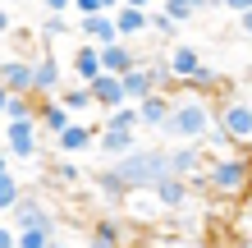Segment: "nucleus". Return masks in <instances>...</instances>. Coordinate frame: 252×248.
I'll return each mask as SVG.
<instances>
[{
	"instance_id": "obj_1",
	"label": "nucleus",
	"mask_w": 252,
	"mask_h": 248,
	"mask_svg": "<svg viewBox=\"0 0 252 248\" xmlns=\"http://www.w3.org/2000/svg\"><path fill=\"white\" fill-rule=\"evenodd\" d=\"M211 124H216V101H206L197 92H184V83H179V92L170 97V115L160 124L165 142H197V138H206Z\"/></svg>"
},
{
	"instance_id": "obj_2",
	"label": "nucleus",
	"mask_w": 252,
	"mask_h": 248,
	"mask_svg": "<svg viewBox=\"0 0 252 248\" xmlns=\"http://www.w3.org/2000/svg\"><path fill=\"white\" fill-rule=\"evenodd\" d=\"M106 175L124 188V193H128V188H152L156 179L174 175V170H170V147H133L128 156L110 161Z\"/></svg>"
},
{
	"instance_id": "obj_3",
	"label": "nucleus",
	"mask_w": 252,
	"mask_h": 248,
	"mask_svg": "<svg viewBox=\"0 0 252 248\" xmlns=\"http://www.w3.org/2000/svg\"><path fill=\"white\" fill-rule=\"evenodd\" d=\"M202 184H206V193L220 198V202L252 198V156H239V152L211 156L206 170H202Z\"/></svg>"
},
{
	"instance_id": "obj_4",
	"label": "nucleus",
	"mask_w": 252,
	"mask_h": 248,
	"mask_svg": "<svg viewBox=\"0 0 252 248\" xmlns=\"http://www.w3.org/2000/svg\"><path fill=\"white\" fill-rule=\"evenodd\" d=\"M216 124L229 134V142H248L252 138V106L239 101V97L220 101V106H216Z\"/></svg>"
},
{
	"instance_id": "obj_5",
	"label": "nucleus",
	"mask_w": 252,
	"mask_h": 248,
	"mask_svg": "<svg viewBox=\"0 0 252 248\" xmlns=\"http://www.w3.org/2000/svg\"><path fill=\"white\" fill-rule=\"evenodd\" d=\"M64 87V69H60V60H55V55L46 51V55H37L32 60V97H55Z\"/></svg>"
},
{
	"instance_id": "obj_6",
	"label": "nucleus",
	"mask_w": 252,
	"mask_h": 248,
	"mask_svg": "<svg viewBox=\"0 0 252 248\" xmlns=\"http://www.w3.org/2000/svg\"><path fill=\"white\" fill-rule=\"evenodd\" d=\"M37 120H14L9 134H5V152L14 156V161H32L37 156Z\"/></svg>"
},
{
	"instance_id": "obj_7",
	"label": "nucleus",
	"mask_w": 252,
	"mask_h": 248,
	"mask_svg": "<svg viewBox=\"0 0 252 248\" xmlns=\"http://www.w3.org/2000/svg\"><path fill=\"white\" fill-rule=\"evenodd\" d=\"M9 216H14V230H51V235H55V216L41 207L37 198H28V193L9 207Z\"/></svg>"
},
{
	"instance_id": "obj_8",
	"label": "nucleus",
	"mask_w": 252,
	"mask_h": 248,
	"mask_svg": "<svg viewBox=\"0 0 252 248\" xmlns=\"http://www.w3.org/2000/svg\"><path fill=\"white\" fill-rule=\"evenodd\" d=\"M87 92H92V110H115V106H124V83H120V74H96L92 83H87Z\"/></svg>"
},
{
	"instance_id": "obj_9",
	"label": "nucleus",
	"mask_w": 252,
	"mask_h": 248,
	"mask_svg": "<svg viewBox=\"0 0 252 248\" xmlns=\"http://www.w3.org/2000/svg\"><path fill=\"white\" fill-rule=\"evenodd\" d=\"M92 239H101V244H120V248H133V221H128V216L106 212V216H96V221H92Z\"/></svg>"
},
{
	"instance_id": "obj_10",
	"label": "nucleus",
	"mask_w": 252,
	"mask_h": 248,
	"mask_svg": "<svg viewBox=\"0 0 252 248\" xmlns=\"http://www.w3.org/2000/svg\"><path fill=\"white\" fill-rule=\"evenodd\" d=\"M96 134H101V120H96V124L73 120L64 134H55V147H60L64 156H78V152H87V147H96Z\"/></svg>"
},
{
	"instance_id": "obj_11",
	"label": "nucleus",
	"mask_w": 252,
	"mask_h": 248,
	"mask_svg": "<svg viewBox=\"0 0 252 248\" xmlns=\"http://www.w3.org/2000/svg\"><path fill=\"white\" fill-rule=\"evenodd\" d=\"M0 87H5L9 97L32 92V60H28V55H14V60H5V65H0Z\"/></svg>"
},
{
	"instance_id": "obj_12",
	"label": "nucleus",
	"mask_w": 252,
	"mask_h": 248,
	"mask_svg": "<svg viewBox=\"0 0 252 248\" xmlns=\"http://www.w3.org/2000/svg\"><path fill=\"white\" fill-rule=\"evenodd\" d=\"M170 170L179 175V179H197L206 170V152L197 142H179V147H170Z\"/></svg>"
},
{
	"instance_id": "obj_13",
	"label": "nucleus",
	"mask_w": 252,
	"mask_h": 248,
	"mask_svg": "<svg viewBox=\"0 0 252 248\" xmlns=\"http://www.w3.org/2000/svg\"><path fill=\"white\" fill-rule=\"evenodd\" d=\"M73 33H78L83 41H92V46H110V41H120V33H115V19H110V14H83Z\"/></svg>"
},
{
	"instance_id": "obj_14",
	"label": "nucleus",
	"mask_w": 252,
	"mask_h": 248,
	"mask_svg": "<svg viewBox=\"0 0 252 248\" xmlns=\"http://www.w3.org/2000/svg\"><path fill=\"white\" fill-rule=\"evenodd\" d=\"M133 147H138V129H101V134H96V152L110 156V161L128 156Z\"/></svg>"
},
{
	"instance_id": "obj_15",
	"label": "nucleus",
	"mask_w": 252,
	"mask_h": 248,
	"mask_svg": "<svg viewBox=\"0 0 252 248\" xmlns=\"http://www.w3.org/2000/svg\"><path fill=\"white\" fill-rule=\"evenodd\" d=\"M96 51H101V69H106V74H128L133 65H142L128 41H110V46H96Z\"/></svg>"
},
{
	"instance_id": "obj_16",
	"label": "nucleus",
	"mask_w": 252,
	"mask_h": 248,
	"mask_svg": "<svg viewBox=\"0 0 252 248\" xmlns=\"http://www.w3.org/2000/svg\"><path fill=\"white\" fill-rule=\"evenodd\" d=\"M184 92H197V97H206V101H211L216 92H225V78H220V69H211V65L202 60V65L184 78Z\"/></svg>"
},
{
	"instance_id": "obj_17",
	"label": "nucleus",
	"mask_w": 252,
	"mask_h": 248,
	"mask_svg": "<svg viewBox=\"0 0 252 248\" xmlns=\"http://www.w3.org/2000/svg\"><path fill=\"white\" fill-rule=\"evenodd\" d=\"M152 193H156V202H160V212H179L184 202H188V179H179V175H165V179L152 184Z\"/></svg>"
},
{
	"instance_id": "obj_18",
	"label": "nucleus",
	"mask_w": 252,
	"mask_h": 248,
	"mask_svg": "<svg viewBox=\"0 0 252 248\" xmlns=\"http://www.w3.org/2000/svg\"><path fill=\"white\" fill-rule=\"evenodd\" d=\"M69 69H73V78H78V83H92L96 74H106V69H101V51L92 46V41H83V46L73 51Z\"/></svg>"
},
{
	"instance_id": "obj_19",
	"label": "nucleus",
	"mask_w": 252,
	"mask_h": 248,
	"mask_svg": "<svg viewBox=\"0 0 252 248\" xmlns=\"http://www.w3.org/2000/svg\"><path fill=\"white\" fill-rule=\"evenodd\" d=\"M69 124H73V115H69V110H64L55 97H46V101L37 106V129H46L51 138H55V134H64Z\"/></svg>"
},
{
	"instance_id": "obj_20",
	"label": "nucleus",
	"mask_w": 252,
	"mask_h": 248,
	"mask_svg": "<svg viewBox=\"0 0 252 248\" xmlns=\"http://www.w3.org/2000/svg\"><path fill=\"white\" fill-rule=\"evenodd\" d=\"M197 65H202L197 46H170V51H165V69H170V78H174V83H184Z\"/></svg>"
},
{
	"instance_id": "obj_21",
	"label": "nucleus",
	"mask_w": 252,
	"mask_h": 248,
	"mask_svg": "<svg viewBox=\"0 0 252 248\" xmlns=\"http://www.w3.org/2000/svg\"><path fill=\"white\" fill-rule=\"evenodd\" d=\"M120 202L133 212V221H156V216H160V202H156V193H152V188H128Z\"/></svg>"
},
{
	"instance_id": "obj_22",
	"label": "nucleus",
	"mask_w": 252,
	"mask_h": 248,
	"mask_svg": "<svg viewBox=\"0 0 252 248\" xmlns=\"http://www.w3.org/2000/svg\"><path fill=\"white\" fill-rule=\"evenodd\" d=\"M120 83H124V97L133 101V106H138L142 97H152V92H156V83H152V69H147V65H133L128 74H120Z\"/></svg>"
},
{
	"instance_id": "obj_23",
	"label": "nucleus",
	"mask_w": 252,
	"mask_h": 248,
	"mask_svg": "<svg viewBox=\"0 0 252 248\" xmlns=\"http://www.w3.org/2000/svg\"><path fill=\"white\" fill-rule=\"evenodd\" d=\"M165 115H170V92H152V97L138 101V124L160 129V124H165Z\"/></svg>"
},
{
	"instance_id": "obj_24",
	"label": "nucleus",
	"mask_w": 252,
	"mask_h": 248,
	"mask_svg": "<svg viewBox=\"0 0 252 248\" xmlns=\"http://www.w3.org/2000/svg\"><path fill=\"white\" fill-rule=\"evenodd\" d=\"M115 19V33H120V41H133L138 33H147V9H133V5H120L110 14Z\"/></svg>"
},
{
	"instance_id": "obj_25",
	"label": "nucleus",
	"mask_w": 252,
	"mask_h": 248,
	"mask_svg": "<svg viewBox=\"0 0 252 248\" xmlns=\"http://www.w3.org/2000/svg\"><path fill=\"white\" fill-rule=\"evenodd\" d=\"M55 101H60V106L69 110V115H83V110H92V92H87V83H64L60 92H55Z\"/></svg>"
},
{
	"instance_id": "obj_26",
	"label": "nucleus",
	"mask_w": 252,
	"mask_h": 248,
	"mask_svg": "<svg viewBox=\"0 0 252 248\" xmlns=\"http://www.w3.org/2000/svg\"><path fill=\"white\" fill-rule=\"evenodd\" d=\"M37 106H41V97H32V92L9 97V101H5V120H9V124H14V120H37Z\"/></svg>"
},
{
	"instance_id": "obj_27",
	"label": "nucleus",
	"mask_w": 252,
	"mask_h": 248,
	"mask_svg": "<svg viewBox=\"0 0 252 248\" xmlns=\"http://www.w3.org/2000/svg\"><path fill=\"white\" fill-rule=\"evenodd\" d=\"M101 129H142V124H138V106H133V101L115 106L106 120H101Z\"/></svg>"
},
{
	"instance_id": "obj_28",
	"label": "nucleus",
	"mask_w": 252,
	"mask_h": 248,
	"mask_svg": "<svg viewBox=\"0 0 252 248\" xmlns=\"http://www.w3.org/2000/svg\"><path fill=\"white\" fill-rule=\"evenodd\" d=\"M19 198H23V184H19V175H14V170H0V212H9Z\"/></svg>"
},
{
	"instance_id": "obj_29",
	"label": "nucleus",
	"mask_w": 252,
	"mask_h": 248,
	"mask_svg": "<svg viewBox=\"0 0 252 248\" xmlns=\"http://www.w3.org/2000/svg\"><path fill=\"white\" fill-rule=\"evenodd\" d=\"M37 33H41V41L51 46V41H60V37H69V33H73V23L64 19V14H46V23H41Z\"/></svg>"
},
{
	"instance_id": "obj_30",
	"label": "nucleus",
	"mask_w": 252,
	"mask_h": 248,
	"mask_svg": "<svg viewBox=\"0 0 252 248\" xmlns=\"http://www.w3.org/2000/svg\"><path fill=\"white\" fill-rule=\"evenodd\" d=\"M147 33H156V37H174V33H179V23H174L165 9H156V14H147Z\"/></svg>"
},
{
	"instance_id": "obj_31",
	"label": "nucleus",
	"mask_w": 252,
	"mask_h": 248,
	"mask_svg": "<svg viewBox=\"0 0 252 248\" xmlns=\"http://www.w3.org/2000/svg\"><path fill=\"white\" fill-rule=\"evenodd\" d=\"M160 9H165L174 23H192V19H197V9H192L188 0H160Z\"/></svg>"
},
{
	"instance_id": "obj_32",
	"label": "nucleus",
	"mask_w": 252,
	"mask_h": 248,
	"mask_svg": "<svg viewBox=\"0 0 252 248\" xmlns=\"http://www.w3.org/2000/svg\"><path fill=\"white\" fill-rule=\"evenodd\" d=\"M55 235L51 230H19V239H14V248H46Z\"/></svg>"
},
{
	"instance_id": "obj_33",
	"label": "nucleus",
	"mask_w": 252,
	"mask_h": 248,
	"mask_svg": "<svg viewBox=\"0 0 252 248\" xmlns=\"http://www.w3.org/2000/svg\"><path fill=\"white\" fill-rule=\"evenodd\" d=\"M51 179H60V184H78L83 175H78V166H73V161H55V175H51Z\"/></svg>"
},
{
	"instance_id": "obj_34",
	"label": "nucleus",
	"mask_w": 252,
	"mask_h": 248,
	"mask_svg": "<svg viewBox=\"0 0 252 248\" xmlns=\"http://www.w3.org/2000/svg\"><path fill=\"white\" fill-rule=\"evenodd\" d=\"M14 239H19V230H14V225H5V221H0V248H14Z\"/></svg>"
},
{
	"instance_id": "obj_35",
	"label": "nucleus",
	"mask_w": 252,
	"mask_h": 248,
	"mask_svg": "<svg viewBox=\"0 0 252 248\" xmlns=\"http://www.w3.org/2000/svg\"><path fill=\"white\" fill-rule=\"evenodd\" d=\"M239 37H248V41H252V9H243V14H239Z\"/></svg>"
},
{
	"instance_id": "obj_36",
	"label": "nucleus",
	"mask_w": 252,
	"mask_h": 248,
	"mask_svg": "<svg viewBox=\"0 0 252 248\" xmlns=\"http://www.w3.org/2000/svg\"><path fill=\"white\" fill-rule=\"evenodd\" d=\"M9 33H14V14L0 5V37H9Z\"/></svg>"
},
{
	"instance_id": "obj_37",
	"label": "nucleus",
	"mask_w": 252,
	"mask_h": 248,
	"mask_svg": "<svg viewBox=\"0 0 252 248\" xmlns=\"http://www.w3.org/2000/svg\"><path fill=\"white\" fill-rule=\"evenodd\" d=\"M46 5V14H64V9H73V0H41Z\"/></svg>"
},
{
	"instance_id": "obj_38",
	"label": "nucleus",
	"mask_w": 252,
	"mask_h": 248,
	"mask_svg": "<svg viewBox=\"0 0 252 248\" xmlns=\"http://www.w3.org/2000/svg\"><path fill=\"white\" fill-rule=\"evenodd\" d=\"M73 9H78V14H101L96 0H73Z\"/></svg>"
},
{
	"instance_id": "obj_39",
	"label": "nucleus",
	"mask_w": 252,
	"mask_h": 248,
	"mask_svg": "<svg viewBox=\"0 0 252 248\" xmlns=\"http://www.w3.org/2000/svg\"><path fill=\"white\" fill-rule=\"evenodd\" d=\"M225 9H234V14H243V9H252V0H220Z\"/></svg>"
},
{
	"instance_id": "obj_40",
	"label": "nucleus",
	"mask_w": 252,
	"mask_h": 248,
	"mask_svg": "<svg viewBox=\"0 0 252 248\" xmlns=\"http://www.w3.org/2000/svg\"><path fill=\"white\" fill-rule=\"evenodd\" d=\"M188 5H192V9H197V14H206V9H216V5H220V0H188Z\"/></svg>"
},
{
	"instance_id": "obj_41",
	"label": "nucleus",
	"mask_w": 252,
	"mask_h": 248,
	"mask_svg": "<svg viewBox=\"0 0 252 248\" xmlns=\"http://www.w3.org/2000/svg\"><path fill=\"white\" fill-rule=\"evenodd\" d=\"M96 5H101V14H115V9L124 5V0H96Z\"/></svg>"
},
{
	"instance_id": "obj_42",
	"label": "nucleus",
	"mask_w": 252,
	"mask_h": 248,
	"mask_svg": "<svg viewBox=\"0 0 252 248\" xmlns=\"http://www.w3.org/2000/svg\"><path fill=\"white\" fill-rule=\"evenodd\" d=\"M124 5H133V9H152L156 0H124Z\"/></svg>"
},
{
	"instance_id": "obj_43",
	"label": "nucleus",
	"mask_w": 252,
	"mask_h": 248,
	"mask_svg": "<svg viewBox=\"0 0 252 248\" xmlns=\"http://www.w3.org/2000/svg\"><path fill=\"white\" fill-rule=\"evenodd\" d=\"M0 170H9V152L5 147H0Z\"/></svg>"
},
{
	"instance_id": "obj_44",
	"label": "nucleus",
	"mask_w": 252,
	"mask_h": 248,
	"mask_svg": "<svg viewBox=\"0 0 252 248\" xmlns=\"http://www.w3.org/2000/svg\"><path fill=\"white\" fill-rule=\"evenodd\" d=\"M234 248H252V235H243V239H239V244H234Z\"/></svg>"
},
{
	"instance_id": "obj_45",
	"label": "nucleus",
	"mask_w": 252,
	"mask_h": 248,
	"mask_svg": "<svg viewBox=\"0 0 252 248\" xmlns=\"http://www.w3.org/2000/svg\"><path fill=\"white\" fill-rule=\"evenodd\" d=\"M5 101H9V92H5V87H0V115H5Z\"/></svg>"
},
{
	"instance_id": "obj_46",
	"label": "nucleus",
	"mask_w": 252,
	"mask_h": 248,
	"mask_svg": "<svg viewBox=\"0 0 252 248\" xmlns=\"http://www.w3.org/2000/svg\"><path fill=\"white\" fill-rule=\"evenodd\" d=\"M243 221H248V230H252V202H248V212H243Z\"/></svg>"
},
{
	"instance_id": "obj_47",
	"label": "nucleus",
	"mask_w": 252,
	"mask_h": 248,
	"mask_svg": "<svg viewBox=\"0 0 252 248\" xmlns=\"http://www.w3.org/2000/svg\"><path fill=\"white\" fill-rule=\"evenodd\" d=\"M92 248H120V244H101V239H92Z\"/></svg>"
},
{
	"instance_id": "obj_48",
	"label": "nucleus",
	"mask_w": 252,
	"mask_h": 248,
	"mask_svg": "<svg viewBox=\"0 0 252 248\" xmlns=\"http://www.w3.org/2000/svg\"><path fill=\"white\" fill-rule=\"evenodd\" d=\"M46 248H69V244H60V239H51V244H46Z\"/></svg>"
},
{
	"instance_id": "obj_49",
	"label": "nucleus",
	"mask_w": 252,
	"mask_h": 248,
	"mask_svg": "<svg viewBox=\"0 0 252 248\" xmlns=\"http://www.w3.org/2000/svg\"><path fill=\"white\" fill-rule=\"evenodd\" d=\"M0 5H5V9H9V5H23V0H0Z\"/></svg>"
},
{
	"instance_id": "obj_50",
	"label": "nucleus",
	"mask_w": 252,
	"mask_h": 248,
	"mask_svg": "<svg viewBox=\"0 0 252 248\" xmlns=\"http://www.w3.org/2000/svg\"><path fill=\"white\" fill-rule=\"evenodd\" d=\"M133 248H156V244H133Z\"/></svg>"
}]
</instances>
